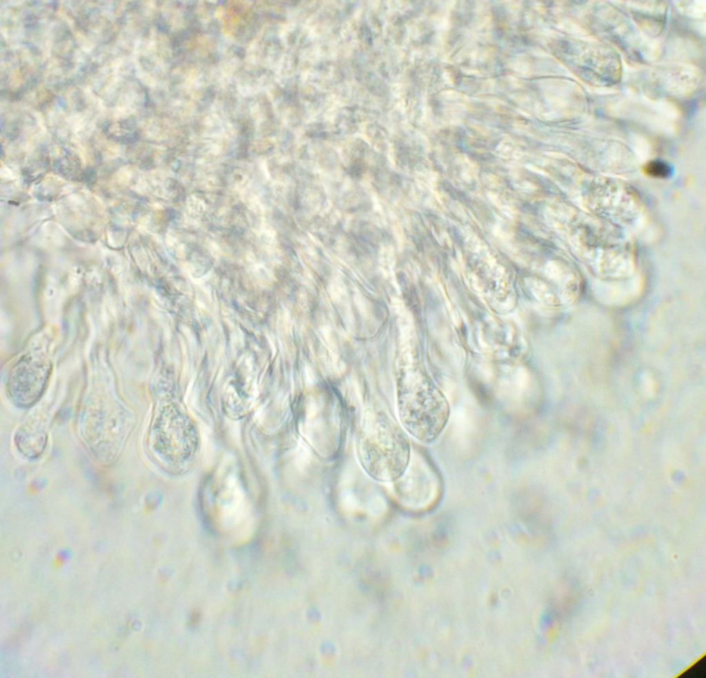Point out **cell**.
I'll use <instances>...</instances> for the list:
<instances>
[{"label":"cell","instance_id":"obj_1","mask_svg":"<svg viewBox=\"0 0 706 678\" xmlns=\"http://www.w3.org/2000/svg\"><path fill=\"white\" fill-rule=\"evenodd\" d=\"M404 430L372 412L364 415L357 431L356 450L360 464L373 479L394 481L407 470L411 448Z\"/></svg>","mask_w":706,"mask_h":678},{"label":"cell","instance_id":"obj_2","mask_svg":"<svg viewBox=\"0 0 706 678\" xmlns=\"http://www.w3.org/2000/svg\"><path fill=\"white\" fill-rule=\"evenodd\" d=\"M645 172L651 177L664 178L670 173L669 166L663 161L654 160L648 162L644 166Z\"/></svg>","mask_w":706,"mask_h":678}]
</instances>
